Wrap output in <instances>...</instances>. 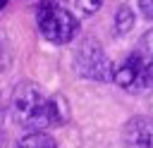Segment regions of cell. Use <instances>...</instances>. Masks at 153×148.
I'll return each instance as SVG.
<instances>
[{
	"mask_svg": "<svg viewBox=\"0 0 153 148\" xmlns=\"http://www.w3.org/2000/svg\"><path fill=\"white\" fill-rule=\"evenodd\" d=\"M10 110H12L14 122L31 131L65 122V112L57 105V100L48 98L36 84H29V81H22L14 88Z\"/></svg>",
	"mask_w": 153,
	"mask_h": 148,
	"instance_id": "obj_1",
	"label": "cell"
},
{
	"mask_svg": "<svg viewBox=\"0 0 153 148\" xmlns=\"http://www.w3.org/2000/svg\"><path fill=\"white\" fill-rule=\"evenodd\" d=\"M36 24L38 31L43 33V38H48L50 43H69L76 31H79V21L76 17L69 12V7L62 0H43L36 7Z\"/></svg>",
	"mask_w": 153,
	"mask_h": 148,
	"instance_id": "obj_2",
	"label": "cell"
},
{
	"mask_svg": "<svg viewBox=\"0 0 153 148\" xmlns=\"http://www.w3.org/2000/svg\"><path fill=\"white\" fill-rule=\"evenodd\" d=\"M112 81L129 93H146L153 88V60L134 50L122 64L112 69Z\"/></svg>",
	"mask_w": 153,
	"mask_h": 148,
	"instance_id": "obj_3",
	"label": "cell"
},
{
	"mask_svg": "<svg viewBox=\"0 0 153 148\" xmlns=\"http://www.w3.org/2000/svg\"><path fill=\"white\" fill-rule=\"evenodd\" d=\"M74 67L86 79H96V81L112 79V64H110V60L105 57L103 48L96 41H84L79 45L76 57H74Z\"/></svg>",
	"mask_w": 153,
	"mask_h": 148,
	"instance_id": "obj_4",
	"label": "cell"
},
{
	"mask_svg": "<svg viewBox=\"0 0 153 148\" xmlns=\"http://www.w3.org/2000/svg\"><path fill=\"white\" fill-rule=\"evenodd\" d=\"M124 148H153V117H131L122 129Z\"/></svg>",
	"mask_w": 153,
	"mask_h": 148,
	"instance_id": "obj_5",
	"label": "cell"
},
{
	"mask_svg": "<svg viewBox=\"0 0 153 148\" xmlns=\"http://www.w3.org/2000/svg\"><path fill=\"white\" fill-rule=\"evenodd\" d=\"M17 148H57V146H55V141L45 131L36 129V131H29L26 136H22L19 143H17Z\"/></svg>",
	"mask_w": 153,
	"mask_h": 148,
	"instance_id": "obj_6",
	"label": "cell"
},
{
	"mask_svg": "<svg viewBox=\"0 0 153 148\" xmlns=\"http://www.w3.org/2000/svg\"><path fill=\"white\" fill-rule=\"evenodd\" d=\"M131 26H134V12L127 5H122L117 10V14H115V31L120 36H124L127 31H131Z\"/></svg>",
	"mask_w": 153,
	"mask_h": 148,
	"instance_id": "obj_7",
	"label": "cell"
},
{
	"mask_svg": "<svg viewBox=\"0 0 153 148\" xmlns=\"http://www.w3.org/2000/svg\"><path fill=\"white\" fill-rule=\"evenodd\" d=\"M100 5H103V0H76V7H79L84 14H93V12H98Z\"/></svg>",
	"mask_w": 153,
	"mask_h": 148,
	"instance_id": "obj_8",
	"label": "cell"
},
{
	"mask_svg": "<svg viewBox=\"0 0 153 148\" xmlns=\"http://www.w3.org/2000/svg\"><path fill=\"white\" fill-rule=\"evenodd\" d=\"M139 50L153 60V29H151V31H148V33L141 38V43H139Z\"/></svg>",
	"mask_w": 153,
	"mask_h": 148,
	"instance_id": "obj_9",
	"label": "cell"
},
{
	"mask_svg": "<svg viewBox=\"0 0 153 148\" xmlns=\"http://www.w3.org/2000/svg\"><path fill=\"white\" fill-rule=\"evenodd\" d=\"M139 12L146 19H153V0H139Z\"/></svg>",
	"mask_w": 153,
	"mask_h": 148,
	"instance_id": "obj_10",
	"label": "cell"
},
{
	"mask_svg": "<svg viewBox=\"0 0 153 148\" xmlns=\"http://www.w3.org/2000/svg\"><path fill=\"white\" fill-rule=\"evenodd\" d=\"M5 5H7V0H0V10H2V7H5Z\"/></svg>",
	"mask_w": 153,
	"mask_h": 148,
	"instance_id": "obj_11",
	"label": "cell"
}]
</instances>
